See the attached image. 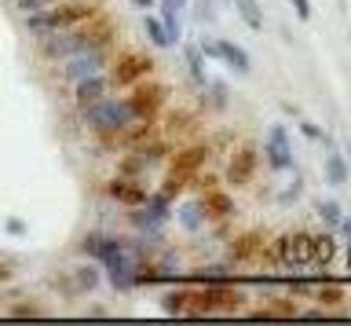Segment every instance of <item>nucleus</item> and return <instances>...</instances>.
Instances as JSON below:
<instances>
[{"label":"nucleus","instance_id":"15","mask_svg":"<svg viewBox=\"0 0 351 326\" xmlns=\"http://www.w3.org/2000/svg\"><path fill=\"white\" fill-rule=\"evenodd\" d=\"M70 89H73V106L81 110V106H88V103H99L103 95H110V92H114V84H110L106 70H103V73H92V78L73 81Z\"/></svg>","mask_w":351,"mask_h":326},{"label":"nucleus","instance_id":"43","mask_svg":"<svg viewBox=\"0 0 351 326\" xmlns=\"http://www.w3.org/2000/svg\"><path fill=\"white\" fill-rule=\"evenodd\" d=\"M337 4H344V0H337Z\"/></svg>","mask_w":351,"mask_h":326},{"label":"nucleus","instance_id":"17","mask_svg":"<svg viewBox=\"0 0 351 326\" xmlns=\"http://www.w3.org/2000/svg\"><path fill=\"white\" fill-rule=\"evenodd\" d=\"M260 257H263V235L260 231L234 235V242H230V260L234 264H256Z\"/></svg>","mask_w":351,"mask_h":326},{"label":"nucleus","instance_id":"29","mask_svg":"<svg viewBox=\"0 0 351 326\" xmlns=\"http://www.w3.org/2000/svg\"><path fill=\"white\" fill-rule=\"evenodd\" d=\"M4 315H8V319H44V315H48V312H44L40 308V304H26V301H22V304H11V308H4Z\"/></svg>","mask_w":351,"mask_h":326},{"label":"nucleus","instance_id":"6","mask_svg":"<svg viewBox=\"0 0 351 326\" xmlns=\"http://www.w3.org/2000/svg\"><path fill=\"white\" fill-rule=\"evenodd\" d=\"M128 103H132V114L139 121H158L165 103H169V84L154 81V78H143L128 89Z\"/></svg>","mask_w":351,"mask_h":326},{"label":"nucleus","instance_id":"5","mask_svg":"<svg viewBox=\"0 0 351 326\" xmlns=\"http://www.w3.org/2000/svg\"><path fill=\"white\" fill-rule=\"evenodd\" d=\"M154 62L147 51H117L114 56V62H110V70H106V78H110V84H114V92H128L136 81H143V78H150L154 73Z\"/></svg>","mask_w":351,"mask_h":326},{"label":"nucleus","instance_id":"18","mask_svg":"<svg viewBox=\"0 0 351 326\" xmlns=\"http://www.w3.org/2000/svg\"><path fill=\"white\" fill-rule=\"evenodd\" d=\"M216 59L219 62H227L234 73H249L252 67H249V56H245V48L241 45H234V40H227V37H219L216 40Z\"/></svg>","mask_w":351,"mask_h":326},{"label":"nucleus","instance_id":"26","mask_svg":"<svg viewBox=\"0 0 351 326\" xmlns=\"http://www.w3.org/2000/svg\"><path fill=\"white\" fill-rule=\"evenodd\" d=\"M183 56H186V70H191L194 84L202 89V84L208 81V78H205V56H202V48H197V45H186V48H183Z\"/></svg>","mask_w":351,"mask_h":326},{"label":"nucleus","instance_id":"36","mask_svg":"<svg viewBox=\"0 0 351 326\" xmlns=\"http://www.w3.org/2000/svg\"><path fill=\"white\" fill-rule=\"evenodd\" d=\"M300 132H304L307 139H322V128H318L315 121H300Z\"/></svg>","mask_w":351,"mask_h":326},{"label":"nucleus","instance_id":"37","mask_svg":"<svg viewBox=\"0 0 351 326\" xmlns=\"http://www.w3.org/2000/svg\"><path fill=\"white\" fill-rule=\"evenodd\" d=\"M4 227H8V235H19V238H22V235H26V224H22V220H19V216H11V220H8Z\"/></svg>","mask_w":351,"mask_h":326},{"label":"nucleus","instance_id":"25","mask_svg":"<svg viewBox=\"0 0 351 326\" xmlns=\"http://www.w3.org/2000/svg\"><path fill=\"white\" fill-rule=\"evenodd\" d=\"M147 172H150V165H147V161H143V158L136 154V150H128V154L117 161V176H132V180H143V176H147Z\"/></svg>","mask_w":351,"mask_h":326},{"label":"nucleus","instance_id":"11","mask_svg":"<svg viewBox=\"0 0 351 326\" xmlns=\"http://www.w3.org/2000/svg\"><path fill=\"white\" fill-rule=\"evenodd\" d=\"M263 158L274 172H285L293 165V143H289V132L285 125H271L267 136H263Z\"/></svg>","mask_w":351,"mask_h":326},{"label":"nucleus","instance_id":"20","mask_svg":"<svg viewBox=\"0 0 351 326\" xmlns=\"http://www.w3.org/2000/svg\"><path fill=\"white\" fill-rule=\"evenodd\" d=\"M315 293V301H318V308H333L337 315H344L340 308H344V301H348V293H344V286H340V282H318V286L311 290Z\"/></svg>","mask_w":351,"mask_h":326},{"label":"nucleus","instance_id":"28","mask_svg":"<svg viewBox=\"0 0 351 326\" xmlns=\"http://www.w3.org/2000/svg\"><path fill=\"white\" fill-rule=\"evenodd\" d=\"M143 30H147V40H150L154 48H169V45H172L169 34H165V26H161V19L147 15V19H143Z\"/></svg>","mask_w":351,"mask_h":326},{"label":"nucleus","instance_id":"40","mask_svg":"<svg viewBox=\"0 0 351 326\" xmlns=\"http://www.w3.org/2000/svg\"><path fill=\"white\" fill-rule=\"evenodd\" d=\"M289 293H296V297H304V293H311V286H307V282H289Z\"/></svg>","mask_w":351,"mask_h":326},{"label":"nucleus","instance_id":"9","mask_svg":"<svg viewBox=\"0 0 351 326\" xmlns=\"http://www.w3.org/2000/svg\"><path fill=\"white\" fill-rule=\"evenodd\" d=\"M208 154H213V147L208 143H191V147H176L169 158H165V165H169V172H176V176L183 180H194L197 172H202L208 165Z\"/></svg>","mask_w":351,"mask_h":326},{"label":"nucleus","instance_id":"3","mask_svg":"<svg viewBox=\"0 0 351 326\" xmlns=\"http://www.w3.org/2000/svg\"><path fill=\"white\" fill-rule=\"evenodd\" d=\"M99 8V0H59L51 8H40V12H29L22 15V26H26L29 37H44V34H55V30H70L84 19H92Z\"/></svg>","mask_w":351,"mask_h":326},{"label":"nucleus","instance_id":"22","mask_svg":"<svg viewBox=\"0 0 351 326\" xmlns=\"http://www.w3.org/2000/svg\"><path fill=\"white\" fill-rule=\"evenodd\" d=\"M322 172H326V180L333 183V187H344V183H348V161H344V154L329 147L326 161H322Z\"/></svg>","mask_w":351,"mask_h":326},{"label":"nucleus","instance_id":"16","mask_svg":"<svg viewBox=\"0 0 351 326\" xmlns=\"http://www.w3.org/2000/svg\"><path fill=\"white\" fill-rule=\"evenodd\" d=\"M202 213H205V220H216V224H223V220H230L238 209H234V198L223 191V187H205L202 191Z\"/></svg>","mask_w":351,"mask_h":326},{"label":"nucleus","instance_id":"10","mask_svg":"<svg viewBox=\"0 0 351 326\" xmlns=\"http://www.w3.org/2000/svg\"><path fill=\"white\" fill-rule=\"evenodd\" d=\"M256 165H260V147L256 143H238L230 150V161H227V183L245 187V183L256 176Z\"/></svg>","mask_w":351,"mask_h":326},{"label":"nucleus","instance_id":"13","mask_svg":"<svg viewBox=\"0 0 351 326\" xmlns=\"http://www.w3.org/2000/svg\"><path fill=\"white\" fill-rule=\"evenodd\" d=\"M169 216H172V209H161V205L143 202V205H136V209L128 213V220H132V227H136V231H143L147 238H158V231L169 224Z\"/></svg>","mask_w":351,"mask_h":326},{"label":"nucleus","instance_id":"39","mask_svg":"<svg viewBox=\"0 0 351 326\" xmlns=\"http://www.w3.org/2000/svg\"><path fill=\"white\" fill-rule=\"evenodd\" d=\"M11 275H15V271H11V264H4V260H0V286H8Z\"/></svg>","mask_w":351,"mask_h":326},{"label":"nucleus","instance_id":"31","mask_svg":"<svg viewBox=\"0 0 351 326\" xmlns=\"http://www.w3.org/2000/svg\"><path fill=\"white\" fill-rule=\"evenodd\" d=\"M161 26H165V34H169L172 45L183 40V26H180V19H176V12H169V8H161Z\"/></svg>","mask_w":351,"mask_h":326},{"label":"nucleus","instance_id":"24","mask_svg":"<svg viewBox=\"0 0 351 326\" xmlns=\"http://www.w3.org/2000/svg\"><path fill=\"white\" fill-rule=\"evenodd\" d=\"M191 125H194V114L191 110H169V114H165V132L161 136L172 143V136H183Z\"/></svg>","mask_w":351,"mask_h":326},{"label":"nucleus","instance_id":"2","mask_svg":"<svg viewBox=\"0 0 351 326\" xmlns=\"http://www.w3.org/2000/svg\"><path fill=\"white\" fill-rule=\"evenodd\" d=\"M81 121H84V128L92 132L99 143H103L106 150H117L121 147V132H125L128 125H136L139 117L132 114V103H128V95H103L99 103H88V106H81Z\"/></svg>","mask_w":351,"mask_h":326},{"label":"nucleus","instance_id":"14","mask_svg":"<svg viewBox=\"0 0 351 326\" xmlns=\"http://www.w3.org/2000/svg\"><path fill=\"white\" fill-rule=\"evenodd\" d=\"M106 194H110L117 205H125V209H136V205L147 202V183H143V180H132V176H114V180L106 183Z\"/></svg>","mask_w":351,"mask_h":326},{"label":"nucleus","instance_id":"7","mask_svg":"<svg viewBox=\"0 0 351 326\" xmlns=\"http://www.w3.org/2000/svg\"><path fill=\"white\" fill-rule=\"evenodd\" d=\"M99 279H103V271H99V260L92 264H77V268H70V271H62L59 279H55V290L62 293V297H84V293H92L95 286H99Z\"/></svg>","mask_w":351,"mask_h":326},{"label":"nucleus","instance_id":"30","mask_svg":"<svg viewBox=\"0 0 351 326\" xmlns=\"http://www.w3.org/2000/svg\"><path fill=\"white\" fill-rule=\"evenodd\" d=\"M161 308L169 312V315H183L186 312V290H169L161 297Z\"/></svg>","mask_w":351,"mask_h":326},{"label":"nucleus","instance_id":"1","mask_svg":"<svg viewBox=\"0 0 351 326\" xmlns=\"http://www.w3.org/2000/svg\"><path fill=\"white\" fill-rule=\"evenodd\" d=\"M40 45H37V59L40 62H59L66 56H77V51H84V48H95V45H106V40H117L114 34V23L103 15V12H95L92 19H84V23H77L70 30H55V34H44L37 37Z\"/></svg>","mask_w":351,"mask_h":326},{"label":"nucleus","instance_id":"34","mask_svg":"<svg viewBox=\"0 0 351 326\" xmlns=\"http://www.w3.org/2000/svg\"><path fill=\"white\" fill-rule=\"evenodd\" d=\"M293 4V12H296V19H300V23H307V19H311V0H289Z\"/></svg>","mask_w":351,"mask_h":326},{"label":"nucleus","instance_id":"41","mask_svg":"<svg viewBox=\"0 0 351 326\" xmlns=\"http://www.w3.org/2000/svg\"><path fill=\"white\" fill-rule=\"evenodd\" d=\"M337 227H340V235H344V238H348V242H351V216H344V220H340Z\"/></svg>","mask_w":351,"mask_h":326},{"label":"nucleus","instance_id":"23","mask_svg":"<svg viewBox=\"0 0 351 326\" xmlns=\"http://www.w3.org/2000/svg\"><path fill=\"white\" fill-rule=\"evenodd\" d=\"M234 4V12L241 15V23H245L249 30H263V8H260V0H230Z\"/></svg>","mask_w":351,"mask_h":326},{"label":"nucleus","instance_id":"38","mask_svg":"<svg viewBox=\"0 0 351 326\" xmlns=\"http://www.w3.org/2000/svg\"><path fill=\"white\" fill-rule=\"evenodd\" d=\"M161 8H169V12H183L186 8V0H158Z\"/></svg>","mask_w":351,"mask_h":326},{"label":"nucleus","instance_id":"12","mask_svg":"<svg viewBox=\"0 0 351 326\" xmlns=\"http://www.w3.org/2000/svg\"><path fill=\"white\" fill-rule=\"evenodd\" d=\"M208 286V301H213V315H241L245 304V290L230 286V282H205Z\"/></svg>","mask_w":351,"mask_h":326},{"label":"nucleus","instance_id":"42","mask_svg":"<svg viewBox=\"0 0 351 326\" xmlns=\"http://www.w3.org/2000/svg\"><path fill=\"white\" fill-rule=\"evenodd\" d=\"M132 8H143V12H147V8H154V0H132Z\"/></svg>","mask_w":351,"mask_h":326},{"label":"nucleus","instance_id":"27","mask_svg":"<svg viewBox=\"0 0 351 326\" xmlns=\"http://www.w3.org/2000/svg\"><path fill=\"white\" fill-rule=\"evenodd\" d=\"M315 213H318V220H322L329 231H333V227L344 220V213H340V205H337L333 198H318V202H315Z\"/></svg>","mask_w":351,"mask_h":326},{"label":"nucleus","instance_id":"4","mask_svg":"<svg viewBox=\"0 0 351 326\" xmlns=\"http://www.w3.org/2000/svg\"><path fill=\"white\" fill-rule=\"evenodd\" d=\"M114 56H117L114 40L95 45V48H84V51H77V56H66V59H59V62H51V67H55L51 78L59 81V84H73V81H81V78H92V73L110 70Z\"/></svg>","mask_w":351,"mask_h":326},{"label":"nucleus","instance_id":"19","mask_svg":"<svg viewBox=\"0 0 351 326\" xmlns=\"http://www.w3.org/2000/svg\"><path fill=\"white\" fill-rule=\"evenodd\" d=\"M333 253H337V238H333V231H318V235H311V257H307V268H329Z\"/></svg>","mask_w":351,"mask_h":326},{"label":"nucleus","instance_id":"32","mask_svg":"<svg viewBox=\"0 0 351 326\" xmlns=\"http://www.w3.org/2000/svg\"><path fill=\"white\" fill-rule=\"evenodd\" d=\"M191 180H183V176H176V172H165V180H161V191L169 194V198H176V194H183V187Z\"/></svg>","mask_w":351,"mask_h":326},{"label":"nucleus","instance_id":"8","mask_svg":"<svg viewBox=\"0 0 351 326\" xmlns=\"http://www.w3.org/2000/svg\"><path fill=\"white\" fill-rule=\"evenodd\" d=\"M307 257H311V231H285L274 242V260L282 268H307Z\"/></svg>","mask_w":351,"mask_h":326},{"label":"nucleus","instance_id":"35","mask_svg":"<svg viewBox=\"0 0 351 326\" xmlns=\"http://www.w3.org/2000/svg\"><path fill=\"white\" fill-rule=\"evenodd\" d=\"M197 19H202V23H213V19H216L213 0H197Z\"/></svg>","mask_w":351,"mask_h":326},{"label":"nucleus","instance_id":"33","mask_svg":"<svg viewBox=\"0 0 351 326\" xmlns=\"http://www.w3.org/2000/svg\"><path fill=\"white\" fill-rule=\"evenodd\" d=\"M51 4H59V0H15V8H19V15H29V12H40V8H51Z\"/></svg>","mask_w":351,"mask_h":326},{"label":"nucleus","instance_id":"21","mask_svg":"<svg viewBox=\"0 0 351 326\" xmlns=\"http://www.w3.org/2000/svg\"><path fill=\"white\" fill-rule=\"evenodd\" d=\"M176 220H180V227H183V231H191V235H197V231L208 224L205 213H202V202H197V198H194V202H183L180 209H176Z\"/></svg>","mask_w":351,"mask_h":326}]
</instances>
